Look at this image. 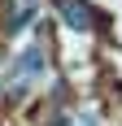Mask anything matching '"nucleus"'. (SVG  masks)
<instances>
[{"label": "nucleus", "mask_w": 122, "mask_h": 126, "mask_svg": "<svg viewBox=\"0 0 122 126\" xmlns=\"http://www.w3.org/2000/svg\"><path fill=\"white\" fill-rule=\"evenodd\" d=\"M44 70H48V48H44V44L22 48V57H18V74H22V78H39Z\"/></svg>", "instance_id": "f257e3e1"}, {"label": "nucleus", "mask_w": 122, "mask_h": 126, "mask_svg": "<svg viewBox=\"0 0 122 126\" xmlns=\"http://www.w3.org/2000/svg\"><path fill=\"white\" fill-rule=\"evenodd\" d=\"M65 22H70V31H74V35H83L87 26H92V13H87L79 0H70V4H65Z\"/></svg>", "instance_id": "f03ea898"}]
</instances>
